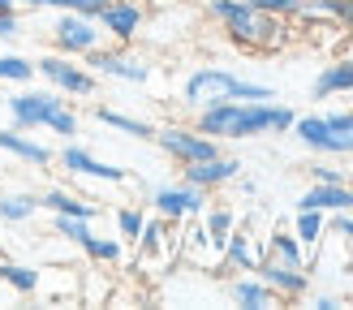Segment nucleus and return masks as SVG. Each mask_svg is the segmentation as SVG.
<instances>
[{
    "label": "nucleus",
    "mask_w": 353,
    "mask_h": 310,
    "mask_svg": "<svg viewBox=\"0 0 353 310\" xmlns=\"http://www.w3.org/2000/svg\"><path fill=\"white\" fill-rule=\"evenodd\" d=\"M297 112L289 103L276 99H224L211 108L194 112V125L211 134L216 143H245V138H263V134H289Z\"/></svg>",
    "instance_id": "f257e3e1"
},
{
    "label": "nucleus",
    "mask_w": 353,
    "mask_h": 310,
    "mask_svg": "<svg viewBox=\"0 0 353 310\" xmlns=\"http://www.w3.org/2000/svg\"><path fill=\"white\" fill-rule=\"evenodd\" d=\"M5 116L9 125L17 130H30V134H52V138H78L82 130V116L78 108L69 103L61 91H52V86H13V95H5Z\"/></svg>",
    "instance_id": "f03ea898"
},
{
    "label": "nucleus",
    "mask_w": 353,
    "mask_h": 310,
    "mask_svg": "<svg viewBox=\"0 0 353 310\" xmlns=\"http://www.w3.org/2000/svg\"><path fill=\"white\" fill-rule=\"evenodd\" d=\"M207 17L245 52H280L293 34L289 17H276L250 0H207Z\"/></svg>",
    "instance_id": "7ed1b4c3"
},
{
    "label": "nucleus",
    "mask_w": 353,
    "mask_h": 310,
    "mask_svg": "<svg viewBox=\"0 0 353 310\" xmlns=\"http://www.w3.org/2000/svg\"><path fill=\"white\" fill-rule=\"evenodd\" d=\"M224 99H276V86L254 82V78L237 74V69H224V65H199V69L185 74L181 103L190 112L211 108V103H224Z\"/></svg>",
    "instance_id": "20e7f679"
},
{
    "label": "nucleus",
    "mask_w": 353,
    "mask_h": 310,
    "mask_svg": "<svg viewBox=\"0 0 353 310\" xmlns=\"http://www.w3.org/2000/svg\"><path fill=\"white\" fill-rule=\"evenodd\" d=\"M34 78H43V86L61 91L65 99H91L99 91V74L86 69V61L65 56V52H48L34 61Z\"/></svg>",
    "instance_id": "39448f33"
},
{
    "label": "nucleus",
    "mask_w": 353,
    "mask_h": 310,
    "mask_svg": "<svg viewBox=\"0 0 353 310\" xmlns=\"http://www.w3.org/2000/svg\"><path fill=\"white\" fill-rule=\"evenodd\" d=\"M48 34H52V52H65V56H78V61H86L95 48L108 43L99 17H86V13H74V9H57Z\"/></svg>",
    "instance_id": "423d86ee"
},
{
    "label": "nucleus",
    "mask_w": 353,
    "mask_h": 310,
    "mask_svg": "<svg viewBox=\"0 0 353 310\" xmlns=\"http://www.w3.org/2000/svg\"><path fill=\"white\" fill-rule=\"evenodd\" d=\"M155 147H160L172 164H199L220 155V143L211 134H203L199 125H181V121H168V125H155Z\"/></svg>",
    "instance_id": "0eeeda50"
},
{
    "label": "nucleus",
    "mask_w": 353,
    "mask_h": 310,
    "mask_svg": "<svg viewBox=\"0 0 353 310\" xmlns=\"http://www.w3.org/2000/svg\"><path fill=\"white\" fill-rule=\"evenodd\" d=\"M86 69H95L99 78H112V82H130V86H143L151 82V65L147 56H138L134 43H103L86 56Z\"/></svg>",
    "instance_id": "6e6552de"
},
{
    "label": "nucleus",
    "mask_w": 353,
    "mask_h": 310,
    "mask_svg": "<svg viewBox=\"0 0 353 310\" xmlns=\"http://www.w3.org/2000/svg\"><path fill=\"white\" fill-rule=\"evenodd\" d=\"M207 189L199 185H190L185 177L181 181H164V185H155L151 189V211L155 216H164L168 224H185V220H199L207 211Z\"/></svg>",
    "instance_id": "1a4fd4ad"
},
{
    "label": "nucleus",
    "mask_w": 353,
    "mask_h": 310,
    "mask_svg": "<svg viewBox=\"0 0 353 310\" xmlns=\"http://www.w3.org/2000/svg\"><path fill=\"white\" fill-rule=\"evenodd\" d=\"M57 164L69 172L74 181H95V185H125L130 181V172L121 168V164H108V160H99L95 151H86V147H78L74 138L57 151Z\"/></svg>",
    "instance_id": "9d476101"
},
{
    "label": "nucleus",
    "mask_w": 353,
    "mask_h": 310,
    "mask_svg": "<svg viewBox=\"0 0 353 310\" xmlns=\"http://www.w3.org/2000/svg\"><path fill=\"white\" fill-rule=\"evenodd\" d=\"M289 134H297V143H302L306 151H314V155H349L353 160V134L332 130L323 121V112H306V116L297 112Z\"/></svg>",
    "instance_id": "9b49d317"
},
{
    "label": "nucleus",
    "mask_w": 353,
    "mask_h": 310,
    "mask_svg": "<svg viewBox=\"0 0 353 310\" xmlns=\"http://www.w3.org/2000/svg\"><path fill=\"white\" fill-rule=\"evenodd\" d=\"M99 26L108 43H134L147 26V5L143 0H108V9L99 13Z\"/></svg>",
    "instance_id": "f8f14e48"
},
{
    "label": "nucleus",
    "mask_w": 353,
    "mask_h": 310,
    "mask_svg": "<svg viewBox=\"0 0 353 310\" xmlns=\"http://www.w3.org/2000/svg\"><path fill=\"white\" fill-rule=\"evenodd\" d=\"M254 276L285 302H297L310 293V267H289V263H276V258H259Z\"/></svg>",
    "instance_id": "ddd939ff"
},
{
    "label": "nucleus",
    "mask_w": 353,
    "mask_h": 310,
    "mask_svg": "<svg viewBox=\"0 0 353 310\" xmlns=\"http://www.w3.org/2000/svg\"><path fill=\"white\" fill-rule=\"evenodd\" d=\"M0 155L17 160L22 168H48L52 160H57L48 143H39L30 130H17V125H0Z\"/></svg>",
    "instance_id": "4468645a"
},
{
    "label": "nucleus",
    "mask_w": 353,
    "mask_h": 310,
    "mask_svg": "<svg viewBox=\"0 0 353 310\" xmlns=\"http://www.w3.org/2000/svg\"><path fill=\"white\" fill-rule=\"evenodd\" d=\"M237 172H241V160L237 155H211V160H199V164H181V177L190 185H199V189H224V185H233L237 181Z\"/></svg>",
    "instance_id": "2eb2a0df"
},
{
    "label": "nucleus",
    "mask_w": 353,
    "mask_h": 310,
    "mask_svg": "<svg viewBox=\"0 0 353 310\" xmlns=\"http://www.w3.org/2000/svg\"><path fill=\"white\" fill-rule=\"evenodd\" d=\"M297 207H314V211H353V185L349 181H310V189L302 198H297Z\"/></svg>",
    "instance_id": "dca6fc26"
},
{
    "label": "nucleus",
    "mask_w": 353,
    "mask_h": 310,
    "mask_svg": "<svg viewBox=\"0 0 353 310\" xmlns=\"http://www.w3.org/2000/svg\"><path fill=\"white\" fill-rule=\"evenodd\" d=\"M349 91H353V52L327 61L319 74H314V82H310L314 99H336V95H349Z\"/></svg>",
    "instance_id": "f3484780"
},
{
    "label": "nucleus",
    "mask_w": 353,
    "mask_h": 310,
    "mask_svg": "<svg viewBox=\"0 0 353 310\" xmlns=\"http://www.w3.org/2000/svg\"><path fill=\"white\" fill-rule=\"evenodd\" d=\"M220 258H224V267H237V271H254L259 267V258H263V241L250 233V229H237L228 233V241L220 246Z\"/></svg>",
    "instance_id": "a211bd4d"
},
{
    "label": "nucleus",
    "mask_w": 353,
    "mask_h": 310,
    "mask_svg": "<svg viewBox=\"0 0 353 310\" xmlns=\"http://www.w3.org/2000/svg\"><path fill=\"white\" fill-rule=\"evenodd\" d=\"M39 203H43V211H48V216H82V220H99V203L82 198V194H74V189H65V185H48L43 194H39Z\"/></svg>",
    "instance_id": "6ab92c4d"
},
{
    "label": "nucleus",
    "mask_w": 353,
    "mask_h": 310,
    "mask_svg": "<svg viewBox=\"0 0 353 310\" xmlns=\"http://www.w3.org/2000/svg\"><path fill=\"white\" fill-rule=\"evenodd\" d=\"M263 258H276V263H289V267H310V250L297 241L293 229H276L272 237H263Z\"/></svg>",
    "instance_id": "aec40b11"
},
{
    "label": "nucleus",
    "mask_w": 353,
    "mask_h": 310,
    "mask_svg": "<svg viewBox=\"0 0 353 310\" xmlns=\"http://www.w3.org/2000/svg\"><path fill=\"white\" fill-rule=\"evenodd\" d=\"M39 211H43L39 194H30V189H0V224L17 229V224H30Z\"/></svg>",
    "instance_id": "412c9836"
},
{
    "label": "nucleus",
    "mask_w": 353,
    "mask_h": 310,
    "mask_svg": "<svg viewBox=\"0 0 353 310\" xmlns=\"http://www.w3.org/2000/svg\"><path fill=\"white\" fill-rule=\"evenodd\" d=\"M228 298H233L237 306H245V310H268V306H276L280 298L259 280L254 271H245V276H237L233 285H228Z\"/></svg>",
    "instance_id": "4be33fe9"
},
{
    "label": "nucleus",
    "mask_w": 353,
    "mask_h": 310,
    "mask_svg": "<svg viewBox=\"0 0 353 310\" xmlns=\"http://www.w3.org/2000/svg\"><path fill=\"white\" fill-rule=\"evenodd\" d=\"M0 285L13 289L17 298H30V293H39L43 276H39V267H30V263H17V258H0Z\"/></svg>",
    "instance_id": "5701e85b"
},
{
    "label": "nucleus",
    "mask_w": 353,
    "mask_h": 310,
    "mask_svg": "<svg viewBox=\"0 0 353 310\" xmlns=\"http://www.w3.org/2000/svg\"><path fill=\"white\" fill-rule=\"evenodd\" d=\"M199 220H203V229H207V237H211V250L220 254V246L228 241V233L237 229V207H228V203H216V207H211V203H207V211H203Z\"/></svg>",
    "instance_id": "b1692460"
},
{
    "label": "nucleus",
    "mask_w": 353,
    "mask_h": 310,
    "mask_svg": "<svg viewBox=\"0 0 353 310\" xmlns=\"http://www.w3.org/2000/svg\"><path fill=\"white\" fill-rule=\"evenodd\" d=\"M95 121L108 125V130H117V134H125V138H155L151 121L134 116V112H121V108H95Z\"/></svg>",
    "instance_id": "393cba45"
},
{
    "label": "nucleus",
    "mask_w": 353,
    "mask_h": 310,
    "mask_svg": "<svg viewBox=\"0 0 353 310\" xmlns=\"http://www.w3.org/2000/svg\"><path fill=\"white\" fill-rule=\"evenodd\" d=\"M293 233H297V241H302L306 250L323 246V237H327V216H323V211H314V207H297V216H293Z\"/></svg>",
    "instance_id": "a878e982"
},
{
    "label": "nucleus",
    "mask_w": 353,
    "mask_h": 310,
    "mask_svg": "<svg viewBox=\"0 0 353 310\" xmlns=\"http://www.w3.org/2000/svg\"><path fill=\"white\" fill-rule=\"evenodd\" d=\"M168 233H172V224L164 220V216H147V224H143V233H138V241H134V246H138V254H143V258H155V254H164L168 250Z\"/></svg>",
    "instance_id": "bb28decb"
},
{
    "label": "nucleus",
    "mask_w": 353,
    "mask_h": 310,
    "mask_svg": "<svg viewBox=\"0 0 353 310\" xmlns=\"http://www.w3.org/2000/svg\"><path fill=\"white\" fill-rule=\"evenodd\" d=\"M82 250H86L91 263H103V267L125 263V241H121V237H99V233H91V237L82 241Z\"/></svg>",
    "instance_id": "cd10ccee"
},
{
    "label": "nucleus",
    "mask_w": 353,
    "mask_h": 310,
    "mask_svg": "<svg viewBox=\"0 0 353 310\" xmlns=\"http://www.w3.org/2000/svg\"><path fill=\"white\" fill-rule=\"evenodd\" d=\"M0 82H5V86L34 82V61L22 56V52H0Z\"/></svg>",
    "instance_id": "c85d7f7f"
},
{
    "label": "nucleus",
    "mask_w": 353,
    "mask_h": 310,
    "mask_svg": "<svg viewBox=\"0 0 353 310\" xmlns=\"http://www.w3.org/2000/svg\"><path fill=\"white\" fill-rule=\"evenodd\" d=\"M112 224H117V237L125 241V246H134L138 233H143V224H147V211H143V207H134V203H125V207H117V211H112Z\"/></svg>",
    "instance_id": "c756f323"
},
{
    "label": "nucleus",
    "mask_w": 353,
    "mask_h": 310,
    "mask_svg": "<svg viewBox=\"0 0 353 310\" xmlns=\"http://www.w3.org/2000/svg\"><path fill=\"white\" fill-rule=\"evenodd\" d=\"M52 233L74 241V246H82L86 237L95 233V220H82V216H52Z\"/></svg>",
    "instance_id": "7c9ffc66"
},
{
    "label": "nucleus",
    "mask_w": 353,
    "mask_h": 310,
    "mask_svg": "<svg viewBox=\"0 0 353 310\" xmlns=\"http://www.w3.org/2000/svg\"><path fill=\"white\" fill-rule=\"evenodd\" d=\"M327 237L349 241V246H353V211H332L327 216Z\"/></svg>",
    "instance_id": "2f4dec72"
},
{
    "label": "nucleus",
    "mask_w": 353,
    "mask_h": 310,
    "mask_svg": "<svg viewBox=\"0 0 353 310\" xmlns=\"http://www.w3.org/2000/svg\"><path fill=\"white\" fill-rule=\"evenodd\" d=\"M306 172H310V181H349V172L336 168V164H327V155L314 160V164H306Z\"/></svg>",
    "instance_id": "473e14b6"
},
{
    "label": "nucleus",
    "mask_w": 353,
    "mask_h": 310,
    "mask_svg": "<svg viewBox=\"0 0 353 310\" xmlns=\"http://www.w3.org/2000/svg\"><path fill=\"white\" fill-rule=\"evenodd\" d=\"M17 34H22V9L0 13V43H17Z\"/></svg>",
    "instance_id": "72a5a7b5"
},
{
    "label": "nucleus",
    "mask_w": 353,
    "mask_h": 310,
    "mask_svg": "<svg viewBox=\"0 0 353 310\" xmlns=\"http://www.w3.org/2000/svg\"><path fill=\"white\" fill-rule=\"evenodd\" d=\"M323 121L332 130H341V134H353V108H327Z\"/></svg>",
    "instance_id": "f704fd0d"
},
{
    "label": "nucleus",
    "mask_w": 353,
    "mask_h": 310,
    "mask_svg": "<svg viewBox=\"0 0 353 310\" xmlns=\"http://www.w3.org/2000/svg\"><path fill=\"white\" fill-rule=\"evenodd\" d=\"M61 9H74V13H86V17H99L108 9V0H61Z\"/></svg>",
    "instance_id": "c9c22d12"
},
{
    "label": "nucleus",
    "mask_w": 353,
    "mask_h": 310,
    "mask_svg": "<svg viewBox=\"0 0 353 310\" xmlns=\"http://www.w3.org/2000/svg\"><path fill=\"white\" fill-rule=\"evenodd\" d=\"M250 5L268 9V13H276V17H293V13H297V5H302V0H250Z\"/></svg>",
    "instance_id": "e433bc0d"
},
{
    "label": "nucleus",
    "mask_w": 353,
    "mask_h": 310,
    "mask_svg": "<svg viewBox=\"0 0 353 310\" xmlns=\"http://www.w3.org/2000/svg\"><path fill=\"white\" fill-rule=\"evenodd\" d=\"M306 306L310 310H341L345 298H336V293H306Z\"/></svg>",
    "instance_id": "4c0bfd02"
},
{
    "label": "nucleus",
    "mask_w": 353,
    "mask_h": 310,
    "mask_svg": "<svg viewBox=\"0 0 353 310\" xmlns=\"http://www.w3.org/2000/svg\"><path fill=\"white\" fill-rule=\"evenodd\" d=\"M17 9H61V0H17Z\"/></svg>",
    "instance_id": "58836bf2"
},
{
    "label": "nucleus",
    "mask_w": 353,
    "mask_h": 310,
    "mask_svg": "<svg viewBox=\"0 0 353 310\" xmlns=\"http://www.w3.org/2000/svg\"><path fill=\"white\" fill-rule=\"evenodd\" d=\"M17 9V0H0V13H13Z\"/></svg>",
    "instance_id": "ea45409f"
},
{
    "label": "nucleus",
    "mask_w": 353,
    "mask_h": 310,
    "mask_svg": "<svg viewBox=\"0 0 353 310\" xmlns=\"http://www.w3.org/2000/svg\"><path fill=\"white\" fill-rule=\"evenodd\" d=\"M345 99H349V108H353V91H349V95H345Z\"/></svg>",
    "instance_id": "a19ab883"
}]
</instances>
